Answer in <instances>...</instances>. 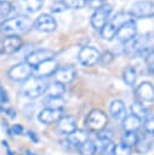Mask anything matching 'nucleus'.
<instances>
[{"mask_svg":"<svg viewBox=\"0 0 154 155\" xmlns=\"http://www.w3.org/2000/svg\"><path fill=\"white\" fill-rule=\"evenodd\" d=\"M138 133L137 132H124L122 137H121V143L130 147V148H135V145L138 142Z\"/></svg>","mask_w":154,"mask_h":155,"instance_id":"nucleus-26","label":"nucleus"},{"mask_svg":"<svg viewBox=\"0 0 154 155\" xmlns=\"http://www.w3.org/2000/svg\"><path fill=\"white\" fill-rule=\"evenodd\" d=\"M65 10H67V6L63 1H55L51 5V12H53V13H59V12H63Z\"/></svg>","mask_w":154,"mask_h":155,"instance_id":"nucleus-35","label":"nucleus"},{"mask_svg":"<svg viewBox=\"0 0 154 155\" xmlns=\"http://www.w3.org/2000/svg\"><path fill=\"white\" fill-rule=\"evenodd\" d=\"M109 113H110L112 117H114L116 120H122L127 115L125 103L121 99H114L109 105Z\"/></svg>","mask_w":154,"mask_h":155,"instance_id":"nucleus-20","label":"nucleus"},{"mask_svg":"<svg viewBox=\"0 0 154 155\" xmlns=\"http://www.w3.org/2000/svg\"><path fill=\"white\" fill-rule=\"evenodd\" d=\"M99 56H101V53L98 52L97 48H95L92 46H84L78 54V59L81 65L92 67L99 61Z\"/></svg>","mask_w":154,"mask_h":155,"instance_id":"nucleus-6","label":"nucleus"},{"mask_svg":"<svg viewBox=\"0 0 154 155\" xmlns=\"http://www.w3.org/2000/svg\"><path fill=\"white\" fill-rule=\"evenodd\" d=\"M142 121L133 115H126L122 119V130L124 132H137L141 128Z\"/></svg>","mask_w":154,"mask_h":155,"instance_id":"nucleus-21","label":"nucleus"},{"mask_svg":"<svg viewBox=\"0 0 154 155\" xmlns=\"http://www.w3.org/2000/svg\"><path fill=\"white\" fill-rule=\"evenodd\" d=\"M8 101H10V98H8L7 92H6L5 88L0 85V102H1V103H7Z\"/></svg>","mask_w":154,"mask_h":155,"instance_id":"nucleus-39","label":"nucleus"},{"mask_svg":"<svg viewBox=\"0 0 154 155\" xmlns=\"http://www.w3.org/2000/svg\"><path fill=\"white\" fill-rule=\"evenodd\" d=\"M27 134H28V137L32 139V142H34V143H38V142H39V137H38V134H36L34 131L29 130V131L27 132Z\"/></svg>","mask_w":154,"mask_h":155,"instance_id":"nucleus-40","label":"nucleus"},{"mask_svg":"<svg viewBox=\"0 0 154 155\" xmlns=\"http://www.w3.org/2000/svg\"><path fill=\"white\" fill-rule=\"evenodd\" d=\"M143 131L148 134H154V117L148 116L143 122Z\"/></svg>","mask_w":154,"mask_h":155,"instance_id":"nucleus-32","label":"nucleus"},{"mask_svg":"<svg viewBox=\"0 0 154 155\" xmlns=\"http://www.w3.org/2000/svg\"><path fill=\"white\" fill-rule=\"evenodd\" d=\"M55 57V52L51 51V50H46V48H40V50H35L33 52H30L27 58H25V62L34 69L36 68L39 64L49 61V59H52Z\"/></svg>","mask_w":154,"mask_h":155,"instance_id":"nucleus-7","label":"nucleus"},{"mask_svg":"<svg viewBox=\"0 0 154 155\" xmlns=\"http://www.w3.org/2000/svg\"><path fill=\"white\" fill-rule=\"evenodd\" d=\"M33 71L34 69L27 62H21L7 70V76L15 82H24L33 75Z\"/></svg>","mask_w":154,"mask_h":155,"instance_id":"nucleus-5","label":"nucleus"},{"mask_svg":"<svg viewBox=\"0 0 154 155\" xmlns=\"http://www.w3.org/2000/svg\"><path fill=\"white\" fill-rule=\"evenodd\" d=\"M53 76L56 78V81H57V82H61V84H63V85L70 84V82L76 78V70H75V68L72 67V65L63 67V68H58Z\"/></svg>","mask_w":154,"mask_h":155,"instance_id":"nucleus-18","label":"nucleus"},{"mask_svg":"<svg viewBox=\"0 0 154 155\" xmlns=\"http://www.w3.org/2000/svg\"><path fill=\"white\" fill-rule=\"evenodd\" d=\"M113 155H132V148L122 143L115 144L113 148Z\"/></svg>","mask_w":154,"mask_h":155,"instance_id":"nucleus-29","label":"nucleus"},{"mask_svg":"<svg viewBox=\"0 0 154 155\" xmlns=\"http://www.w3.org/2000/svg\"><path fill=\"white\" fill-rule=\"evenodd\" d=\"M79 154L80 155H96V145H95V142L89 139L86 140L85 143H82L79 148Z\"/></svg>","mask_w":154,"mask_h":155,"instance_id":"nucleus-27","label":"nucleus"},{"mask_svg":"<svg viewBox=\"0 0 154 155\" xmlns=\"http://www.w3.org/2000/svg\"><path fill=\"white\" fill-rule=\"evenodd\" d=\"M47 86H49L47 79L32 75L27 81L23 82L22 93L28 98H36L45 93Z\"/></svg>","mask_w":154,"mask_h":155,"instance_id":"nucleus-3","label":"nucleus"},{"mask_svg":"<svg viewBox=\"0 0 154 155\" xmlns=\"http://www.w3.org/2000/svg\"><path fill=\"white\" fill-rule=\"evenodd\" d=\"M23 45L21 36H5L0 42V52L5 54H12L17 52Z\"/></svg>","mask_w":154,"mask_h":155,"instance_id":"nucleus-11","label":"nucleus"},{"mask_svg":"<svg viewBox=\"0 0 154 155\" xmlns=\"http://www.w3.org/2000/svg\"><path fill=\"white\" fill-rule=\"evenodd\" d=\"M5 113H6L11 119H15L16 115H17V114H16V110H15L13 108H11V107H10V108H6V109H5Z\"/></svg>","mask_w":154,"mask_h":155,"instance_id":"nucleus-41","label":"nucleus"},{"mask_svg":"<svg viewBox=\"0 0 154 155\" xmlns=\"http://www.w3.org/2000/svg\"><path fill=\"white\" fill-rule=\"evenodd\" d=\"M107 124H108V116L101 109H92L87 114L86 120H85L86 128L89 131H92V132H96V133L99 132L101 130L105 128Z\"/></svg>","mask_w":154,"mask_h":155,"instance_id":"nucleus-4","label":"nucleus"},{"mask_svg":"<svg viewBox=\"0 0 154 155\" xmlns=\"http://www.w3.org/2000/svg\"><path fill=\"white\" fill-rule=\"evenodd\" d=\"M114 61V54L110 52V51H105V52H103L101 56H99V63L102 64V65H108V64H110L112 62Z\"/></svg>","mask_w":154,"mask_h":155,"instance_id":"nucleus-34","label":"nucleus"},{"mask_svg":"<svg viewBox=\"0 0 154 155\" xmlns=\"http://www.w3.org/2000/svg\"><path fill=\"white\" fill-rule=\"evenodd\" d=\"M62 116H63L62 110L44 108V109L39 113L38 119H39L40 122H42V124H45V125H50V124H57Z\"/></svg>","mask_w":154,"mask_h":155,"instance_id":"nucleus-17","label":"nucleus"},{"mask_svg":"<svg viewBox=\"0 0 154 155\" xmlns=\"http://www.w3.org/2000/svg\"><path fill=\"white\" fill-rule=\"evenodd\" d=\"M44 5V0H13L12 6L22 15L34 13L39 11Z\"/></svg>","mask_w":154,"mask_h":155,"instance_id":"nucleus-8","label":"nucleus"},{"mask_svg":"<svg viewBox=\"0 0 154 155\" xmlns=\"http://www.w3.org/2000/svg\"><path fill=\"white\" fill-rule=\"evenodd\" d=\"M130 13L135 18H141V17H148L154 13V4L150 1H137L131 6Z\"/></svg>","mask_w":154,"mask_h":155,"instance_id":"nucleus-12","label":"nucleus"},{"mask_svg":"<svg viewBox=\"0 0 154 155\" xmlns=\"http://www.w3.org/2000/svg\"><path fill=\"white\" fill-rule=\"evenodd\" d=\"M11 131H12V134H15V136H21V134L23 133L24 128H23V126H22L21 124H15V125H12Z\"/></svg>","mask_w":154,"mask_h":155,"instance_id":"nucleus-38","label":"nucleus"},{"mask_svg":"<svg viewBox=\"0 0 154 155\" xmlns=\"http://www.w3.org/2000/svg\"><path fill=\"white\" fill-rule=\"evenodd\" d=\"M136 34H137L136 22L130 21V22L125 23L124 25H121L119 28V30L116 31L115 38L121 42H127V41H132L136 38Z\"/></svg>","mask_w":154,"mask_h":155,"instance_id":"nucleus-13","label":"nucleus"},{"mask_svg":"<svg viewBox=\"0 0 154 155\" xmlns=\"http://www.w3.org/2000/svg\"><path fill=\"white\" fill-rule=\"evenodd\" d=\"M64 99L62 97L59 98H46L44 104L46 105L45 108H50V109H56V110H62L63 105H64Z\"/></svg>","mask_w":154,"mask_h":155,"instance_id":"nucleus-28","label":"nucleus"},{"mask_svg":"<svg viewBox=\"0 0 154 155\" xmlns=\"http://www.w3.org/2000/svg\"><path fill=\"white\" fill-rule=\"evenodd\" d=\"M131 115L136 116L137 119H139L141 121H144L148 117V111L146 109V107L139 103V102H135L131 105Z\"/></svg>","mask_w":154,"mask_h":155,"instance_id":"nucleus-24","label":"nucleus"},{"mask_svg":"<svg viewBox=\"0 0 154 155\" xmlns=\"http://www.w3.org/2000/svg\"><path fill=\"white\" fill-rule=\"evenodd\" d=\"M25 155H34V153H33L32 150H28V149H27V150H25Z\"/></svg>","mask_w":154,"mask_h":155,"instance_id":"nucleus-43","label":"nucleus"},{"mask_svg":"<svg viewBox=\"0 0 154 155\" xmlns=\"http://www.w3.org/2000/svg\"><path fill=\"white\" fill-rule=\"evenodd\" d=\"M137 133H138V138L139 139H138L137 144L135 145V150H136V153L143 155V154H146V153H148L150 150V142L146 138V132L144 131H143V133H139L137 131Z\"/></svg>","mask_w":154,"mask_h":155,"instance_id":"nucleus-23","label":"nucleus"},{"mask_svg":"<svg viewBox=\"0 0 154 155\" xmlns=\"http://www.w3.org/2000/svg\"><path fill=\"white\" fill-rule=\"evenodd\" d=\"M122 79L129 86H135L137 81V71L133 67H126L122 70Z\"/></svg>","mask_w":154,"mask_h":155,"instance_id":"nucleus-25","label":"nucleus"},{"mask_svg":"<svg viewBox=\"0 0 154 155\" xmlns=\"http://www.w3.org/2000/svg\"><path fill=\"white\" fill-rule=\"evenodd\" d=\"M63 2L65 4L67 8H74V10H79V8H82L85 5H86V1L85 0H63Z\"/></svg>","mask_w":154,"mask_h":155,"instance_id":"nucleus-31","label":"nucleus"},{"mask_svg":"<svg viewBox=\"0 0 154 155\" xmlns=\"http://www.w3.org/2000/svg\"><path fill=\"white\" fill-rule=\"evenodd\" d=\"M89 132L86 130H75L73 133L68 134L65 140H63V143H67L68 147L70 148H79L82 143H85L86 140H89Z\"/></svg>","mask_w":154,"mask_h":155,"instance_id":"nucleus-15","label":"nucleus"},{"mask_svg":"<svg viewBox=\"0 0 154 155\" xmlns=\"http://www.w3.org/2000/svg\"><path fill=\"white\" fill-rule=\"evenodd\" d=\"M87 4H89V6H90L91 8H93V10H98V8H101L102 6L105 5L103 0H89Z\"/></svg>","mask_w":154,"mask_h":155,"instance_id":"nucleus-37","label":"nucleus"},{"mask_svg":"<svg viewBox=\"0 0 154 155\" xmlns=\"http://www.w3.org/2000/svg\"><path fill=\"white\" fill-rule=\"evenodd\" d=\"M5 109H6V108L4 107V103L0 102V113H5Z\"/></svg>","mask_w":154,"mask_h":155,"instance_id":"nucleus-42","label":"nucleus"},{"mask_svg":"<svg viewBox=\"0 0 154 155\" xmlns=\"http://www.w3.org/2000/svg\"><path fill=\"white\" fill-rule=\"evenodd\" d=\"M58 68H59L58 62L55 58H52V59H49V61L39 64L36 68H34V73H35V76L47 79V78L55 75V73L57 71Z\"/></svg>","mask_w":154,"mask_h":155,"instance_id":"nucleus-14","label":"nucleus"},{"mask_svg":"<svg viewBox=\"0 0 154 155\" xmlns=\"http://www.w3.org/2000/svg\"><path fill=\"white\" fill-rule=\"evenodd\" d=\"M112 12V7L109 5H104L101 8L96 10L95 13L91 17V25L97 29V30H102V28L108 23L109 21V15Z\"/></svg>","mask_w":154,"mask_h":155,"instance_id":"nucleus-9","label":"nucleus"},{"mask_svg":"<svg viewBox=\"0 0 154 155\" xmlns=\"http://www.w3.org/2000/svg\"><path fill=\"white\" fill-rule=\"evenodd\" d=\"M64 92H65L64 85L61 82L53 81L47 86L44 94H46V98H59L64 94Z\"/></svg>","mask_w":154,"mask_h":155,"instance_id":"nucleus-22","label":"nucleus"},{"mask_svg":"<svg viewBox=\"0 0 154 155\" xmlns=\"http://www.w3.org/2000/svg\"><path fill=\"white\" fill-rule=\"evenodd\" d=\"M97 139L99 140H104V142H112V138H113V132L110 130H107V128H103L99 132H97Z\"/></svg>","mask_w":154,"mask_h":155,"instance_id":"nucleus-33","label":"nucleus"},{"mask_svg":"<svg viewBox=\"0 0 154 155\" xmlns=\"http://www.w3.org/2000/svg\"><path fill=\"white\" fill-rule=\"evenodd\" d=\"M33 22L27 15H18L0 23V31L6 36H21L32 28Z\"/></svg>","mask_w":154,"mask_h":155,"instance_id":"nucleus-1","label":"nucleus"},{"mask_svg":"<svg viewBox=\"0 0 154 155\" xmlns=\"http://www.w3.org/2000/svg\"><path fill=\"white\" fill-rule=\"evenodd\" d=\"M136 94L139 99H142L144 102H153L154 101V86H153V84L149 81L142 82L137 87Z\"/></svg>","mask_w":154,"mask_h":155,"instance_id":"nucleus-19","label":"nucleus"},{"mask_svg":"<svg viewBox=\"0 0 154 155\" xmlns=\"http://www.w3.org/2000/svg\"><path fill=\"white\" fill-rule=\"evenodd\" d=\"M57 131L61 133V134H70L73 133L75 130H78V126H76V121L75 119L72 116V115H63L59 121L57 122V126H56Z\"/></svg>","mask_w":154,"mask_h":155,"instance_id":"nucleus-16","label":"nucleus"},{"mask_svg":"<svg viewBox=\"0 0 154 155\" xmlns=\"http://www.w3.org/2000/svg\"><path fill=\"white\" fill-rule=\"evenodd\" d=\"M153 51H154V31H149L136 36L132 40L131 46L126 52L131 57L139 56L147 58Z\"/></svg>","mask_w":154,"mask_h":155,"instance_id":"nucleus-2","label":"nucleus"},{"mask_svg":"<svg viewBox=\"0 0 154 155\" xmlns=\"http://www.w3.org/2000/svg\"><path fill=\"white\" fill-rule=\"evenodd\" d=\"M34 28L39 31L42 33H51L57 28V23L55 21V18L52 16H50L49 13H42L40 15L33 23Z\"/></svg>","mask_w":154,"mask_h":155,"instance_id":"nucleus-10","label":"nucleus"},{"mask_svg":"<svg viewBox=\"0 0 154 155\" xmlns=\"http://www.w3.org/2000/svg\"><path fill=\"white\" fill-rule=\"evenodd\" d=\"M146 62H147V70H148V73L154 75V51L146 58Z\"/></svg>","mask_w":154,"mask_h":155,"instance_id":"nucleus-36","label":"nucleus"},{"mask_svg":"<svg viewBox=\"0 0 154 155\" xmlns=\"http://www.w3.org/2000/svg\"><path fill=\"white\" fill-rule=\"evenodd\" d=\"M12 10H13L12 2H10L7 0H0V18L7 17Z\"/></svg>","mask_w":154,"mask_h":155,"instance_id":"nucleus-30","label":"nucleus"},{"mask_svg":"<svg viewBox=\"0 0 154 155\" xmlns=\"http://www.w3.org/2000/svg\"><path fill=\"white\" fill-rule=\"evenodd\" d=\"M7 155H15V154H13V151H12V150L7 149Z\"/></svg>","mask_w":154,"mask_h":155,"instance_id":"nucleus-44","label":"nucleus"},{"mask_svg":"<svg viewBox=\"0 0 154 155\" xmlns=\"http://www.w3.org/2000/svg\"><path fill=\"white\" fill-rule=\"evenodd\" d=\"M85 1H86V2H87V1H89V0H85Z\"/></svg>","mask_w":154,"mask_h":155,"instance_id":"nucleus-45","label":"nucleus"}]
</instances>
